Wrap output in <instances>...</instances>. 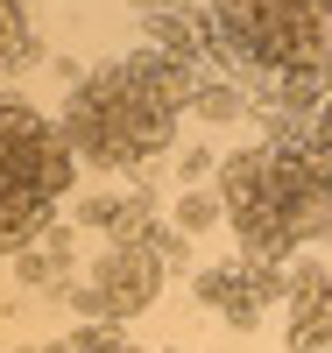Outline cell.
Returning a JSON list of instances; mask_svg holds the SVG:
<instances>
[{"instance_id":"6da1fadb","label":"cell","mask_w":332,"mask_h":353,"mask_svg":"<svg viewBox=\"0 0 332 353\" xmlns=\"http://www.w3.org/2000/svg\"><path fill=\"white\" fill-rule=\"evenodd\" d=\"M170 128H177V57H156V50L92 71L57 121L64 149L99 170H135L170 141Z\"/></svg>"},{"instance_id":"7a4b0ae2","label":"cell","mask_w":332,"mask_h":353,"mask_svg":"<svg viewBox=\"0 0 332 353\" xmlns=\"http://www.w3.org/2000/svg\"><path fill=\"white\" fill-rule=\"evenodd\" d=\"M219 212L233 219L248 261H283L297 241L332 226V170L290 149H240L219 176Z\"/></svg>"},{"instance_id":"3957f363","label":"cell","mask_w":332,"mask_h":353,"mask_svg":"<svg viewBox=\"0 0 332 353\" xmlns=\"http://www.w3.org/2000/svg\"><path fill=\"white\" fill-rule=\"evenodd\" d=\"M71 191V149L36 106H0V254H28Z\"/></svg>"},{"instance_id":"277c9868","label":"cell","mask_w":332,"mask_h":353,"mask_svg":"<svg viewBox=\"0 0 332 353\" xmlns=\"http://www.w3.org/2000/svg\"><path fill=\"white\" fill-rule=\"evenodd\" d=\"M213 21L262 71L311 78L332 64V0H213Z\"/></svg>"},{"instance_id":"5b68a950","label":"cell","mask_w":332,"mask_h":353,"mask_svg":"<svg viewBox=\"0 0 332 353\" xmlns=\"http://www.w3.org/2000/svg\"><path fill=\"white\" fill-rule=\"evenodd\" d=\"M156 283H163V248H141V241H120L99 269H92V290H85V311L92 318H135L148 297H156Z\"/></svg>"},{"instance_id":"8992f818","label":"cell","mask_w":332,"mask_h":353,"mask_svg":"<svg viewBox=\"0 0 332 353\" xmlns=\"http://www.w3.org/2000/svg\"><path fill=\"white\" fill-rule=\"evenodd\" d=\"M283 339H290V353H332V269L325 261H297Z\"/></svg>"},{"instance_id":"52a82bcc","label":"cell","mask_w":332,"mask_h":353,"mask_svg":"<svg viewBox=\"0 0 332 353\" xmlns=\"http://www.w3.org/2000/svg\"><path fill=\"white\" fill-rule=\"evenodd\" d=\"M198 297L213 304V311H226L233 325H255L262 304H268V290H255L248 269H205V276H198Z\"/></svg>"},{"instance_id":"ba28073f","label":"cell","mask_w":332,"mask_h":353,"mask_svg":"<svg viewBox=\"0 0 332 353\" xmlns=\"http://www.w3.org/2000/svg\"><path fill=\"white\" fill-rule=\"evenodd\" d=\"M28 57V14H21V0H0V71L21 64Z\"/></svg>"},{"instance_id":"9c48e42d","label":"cell","mask_w":332,"mask_h":353,"mask_svg":"<svg viewBox=\"0 0 332 353\" xmlns=\"http://www.w3.org/2000/svg\"><path fill=\"white\" fill-rule=\"evenodd\" d=\"M213 219H219V198H205V191L177 205V226H191V233H198V226H213Z\"/></svg>"},{"instance_id":"30bf717a","label":"cell","mask_w":332,"mask_h":353,"mask_svg":"<svg viewBox=\"0 0 332 353\" xmlns=\"http://www.w3.org/2000/svg\"><path fill=\"white\" fill-rule=\"evenodd\" d=\"M71 353H128V346H120V325H113V332H78Z\"/></svg>"}]
</instances>
